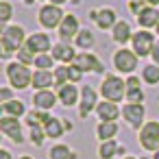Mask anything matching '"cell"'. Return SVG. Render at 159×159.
Returning <instances> with one entry per match:
<instances>
[{"label":"cell","mask_w":159,"mask_h":159,"mask_svg":"<svg viewBox=\"0 0 159 159\" xmlns=\"http://www.w3.org/2000/svg\"><path fill=\"white\" fill-rule=\"evenodd\" d=\"M152 59H155V63L159 66V42L155 44V48H152Z\"/></svg>","instance_id":"cell-37"},{"label":"cell","mask_w":159,"mask_h":159,"mask_svg":"<svg viewBox=\"0 0 159 159\" xmlns=\"http://www.w3.org/2000/svg\"><path fill=\"white\" fill-rule=\"evenodd\" d=\"M63 2H66V0H50V5H57V7H59V5H63Z\"/></svg>","instance_id":"cell-40"},{"label":"cell","mask_w":159,"mask_h":159,"mask_svg":"<svg viewBox=\"0 0 159 159\" xmlns=\"http://www.w3.org/2000/svg\"><path fill=\"white\" fill-rule=\"evenodd\" d=\"M76 98H79V92H76V87L72 83H66V85L59 87V100H61V105L72 107L76 102Z\"/></svg>","instance_id":"cell-19"},{"label":"cell","mask_w":159,"mask_h":159,"mask_svg":"<svg viewBox=\"0 0 159 159\" xmlns=\"http://www.w3.org/2000/svg\"><path fill=\"white\" fill-rule=\"evenodd\" d=\"M63 13H61V9L57 7V5H46V7H42V11H39V24L42 26H46V29H55V26H59L61 22H63Z\"/></svg>","instance_id":"cell-6"},{"label":"cell","mask_w":159,"mask_h":159,"mask_svg":"<svg viewBox=\"0 0 159 159\" xmlns=\"http://www.w3.org/2000/svg\"><path fill=\"white\" fill-rule=\"evenodd\" d=\"M55 102H57V96H55L52 92H48V89H42V92H37V94L33 96V105H35L37 109H42V111L55 107Z\"/></svg>","instance_id":"cell-15"},{"label":"cell","mask_w":159,"mask_h":159,"mask_svg":"<svg viewBox=\"0 0 159 159\" xmlns=\"http://www.w3.org/2000/svg\"><path fill=\"white\" fill-rule=\"evenodd\" d=\"M74 66L76 68H81L83 72L85 70H94V72H102V63L94 57V55H87V52H83V55H76V59H74Z\"/></svg>","instance_id":"cell-10"},{"label":"cell","mask_w":159,"mask_h":159,"mask_svg":"<svg viewBox=\"0 0 159 159\" xmlns=\"http://www.w3.org/2000/svg\"><path fill=\"white\" fill-rule=\"evenodd\" d=\"M96 111H98V118L102 120V122H113L118 116H120V109L116 107V102H98V107H96Z\"/></svg>","instance_id":"cell-16"},{"label":"cell","mask_w":159,"mask_h":159,"mask_svg":"<svg viewBox=\"0 0 159 159\" xmlns=\"http://www.w3.org/2000/svg\"><path fill=\"white\" fill-rule=\"evenodd\" d=\"M157 33H159V24H157Z\"/></svg>","instance_id":"cell-44"},{"label":"cell","mask_w":159,"mask_h":159,"mask_svg":"<svg viewBox=\"0 0 159 159\" xmlns=\"http://www.w3.org/2000/svg\"><path fill=\"white\" fill-rule=\"evenodd\" d=\"M148 2H150V5H159V0H148Z\"/></svg>","instance_id":"cell-41"},{"label":"cell","mask_w":159,"mask_h":159,"mask_svg":"<svg viewBox=\"0 0 159 159\" xmlns=\"http://www.w3.org/2000/svg\"><path fill=\"white\" fill-rule=\"evenodd\" d=\"M81 31H79V20L74 18V16H66L63 18V22L59 24V35H61V39H70V37H74V35H79Z\"/></svg>","instance_id":"cell-12"},{"label":"cell","mask_w":159,"mask_h":159,"mask_svg":"<svg viewBox=\"0 0 159 159\" xmlns=\"http://www.w3.org/2000/svg\"><path fill=\"white\" fill-rule=\"evenodd\" d=\"M52 57L57 59V61H74L76 57H74V50L68 46V44H57L55 48H52Z\"/></svg>","instance_id":"cell-21"},{"label":"cell","mask_w":159,"mask_h":159,"mask_svg":"<svg viewBox=\"0 0 159 159\" xmlns=\"http://www.w3.org/2000/svg\"><path fill=\"white\" fill-rule=\"evenodd\" d=\"M55 81H57V85L61 87V85H66L68 81H70V76H68V68H59L57 72H55Z\"/></svg>","instance_id":"cell-33"},{"label":"cell","mask_w":159,"mask_h":159,"mask_svg":"<svg viewBox=\"0 0 159 159\" xmlns=\"http://www.w3.org/2000/svg\"><path fill=\"white\" fill-rule=\"evenodd\" d=\"M113 39H116L118 44H126L129 39H133L129 22H118V24L113 26Z\"/></svg>","instance_id":"cell-20"},{"label":"cell","mask_w":159,"mask_h":159,"mask_svg":"<svg viewBox=\"0 0 159 159\" xmlns=\"http://www.w3.org/2000/svg\"><path fill=\"white\" fill-rule=\"evenodd\" d=\"M142 76H144V81L146 83H159V68L157 66H146L144 70H142Z\"/></svg>","instance_id":"cell-27"},{"label":"cell","mask_w":159,"mask_h":159,"mask_svg":"<svg viewBox=\"0 0 159 159\" xmlns=\"http://www.w3.org/2000/svg\"><path fill=\"white\" fill-rule=\"evenodd\" d=\"M20 159H31V157H29V155H24V157H20Z\"/></svg>","instance_id":"cell-43"},{"label":"cell","mask_w":159,"mask_h":159,"mask_svg":"<svg viewBox=\"0 0 159 159\" xmlns=\"http://www.w3.org/2000/svg\"><path fill=\"white\" fill-rule=\"evenodd\" d=\"M0 129H2V133H7L16 144L22 142V129H20V124H18V118H9V116H5L2 120H0Z\"/></svg>","instance_id":"cell-9"},{"label":"cell","mask_w":159,"mask_h":159,"mask_svg":"<svg viewBox=\"0 0 159 159\" xmlns=\"http://www.w3.org/2000/svg\"><path fill=\"white\" fill-rule=\"evenodd\" d=\"M26 46H29L33 52H37V55H46V52L50 50V37H48L46 33H33V35L26 39Z\"/></svg>","instance_id":"cell-8"},{"label":"cell","mask_w":159,"mask_h":159,"mask_svg":"<svg viewBox=\"0 0 159 159\" xmlns=\"http://www.w3.org/2000/svg\"><path fill=\"white\" fill-rule=\"evenodd\" d=\"M0 42H2V55L9 57L11 52H18L22 48V42H24V31L20 26H9L2 31V37H0Z\"/></svg>","instance_id":"cell-1"},{"label":"cell","mask_w":159,"mask_h":159,"mask_svg":"<svg viewBox=\"0 0 159 159\" xmlns=\"http://www.w3.org/2000/svg\"><path fill=\"white\" fill-rule=\"evenodd\" d=\"M68 76H70V83H76V81H81L83 70L76 68V66H70V68H68Z\"/></svg>","instance_id":"cell-34"},{"label":"cell","mask_w":159,"mask_h":159,"mask_svg":"<svg viewBox=\"0 0 159 159\" xmlns=\"http://www.w3.org/2000/svg\"><path fill=\"white\" fill-rule=\"evenodd\" d=\"M96 133H98V137H100L102 142H107V139H111V137L118 133V124H116V122H100L98 129H96Z\"/></svg>","instance_id":"cell-23"},{"label":"cell","mask_w":159,"mask_h":159,"mask_svg":"<svg viewBox=\"0 0 159 159\" xmlns=\"http://www.w3.org/2000/svg\"><path fill=\"white\" fill-rule=\"evenodd\" d=\"M0 96H2V100H5V102H9V96H11V92H9V89H2V94H0Z\"/></svg>","instance_id":"cell-38"},{"label":"cell","mask_w":159,"mask_h":159,"mask_svg":"<svg viewBox=\"0 0 159 159\" xmlns=\"http://www.w3.org/2000/svg\"><path fill=\"white\" fill-rule=\"evenodd\" d=\"M81 96H83V100H81V118H87V113H89L94 107H98V105H96V92H94L89 85H85L83 92H81Z\"/></svg>","instance_id":"cell-13"},{"label":"cell","mask_w":159,"mask_h":159,"mask_svg":"<svg viewBox=\"0 0 159 159\" xmlns=\"http://www.w3.org/2000/svg\"><path fill=\"white\" fill-rule=\"evenodd\" d=\"M137 22H139V26H144V29L157 26V24H159V11H157L155 7H146V9L137 16Z\"/></svg>","instance_id":"cell-18"},{"label":"cell","mask_w":159,"mask_h":159,"mask_svg":"<svg viewBox=\"0 0 159 159\" xmlns=\"http://www.w3.org/2000/svg\"><path fill=\"white\" fill-rule=\"evenodd\" d=\"M63 129H66V124H63L61 120H55V118L44 126V131H46V135H48V137H61Z\"/></svg>","instance_id":"cell-26"},{"label":"cell","mask_w":159,"mask_h":159,"mask_svg":"<svg viewBox=\"0 0 159 159\" xmlns=\"http://www.w3.org/2000/svg\"><path fill=\"white\" fill-rule=\"evenodd\" d=\"M2 109H5V113H7L9 118H18V116L24 113V105H22L20 100H9V102L2 105Z\"/></svg>","instance_id":"cell-25"},{"label":"cell","mask_w":159,"mask_h":159,"mask_svg":"<svg viewBox=\"0 0 159 159\" xmlns=\"http://www.w3.org/2000/svg\"><path fill=\"white\" fill-rule=\"evenodd\" d=\"M48 155H50V159H70V157H72L70 148H68V146H63V144H59V146H52Z\"/></svg>","instance_id":"cell-28"},{"label":"cell","mask_w":159,"mask_h":159,"mask_svg":"<svg viewBox=\"0 0 159 159\" xmlns=\"http://www.w3.org/2000/svg\"><path fill=\"white\" fill-rule=\"evenodd\" d=\"M0 159H11V155H9V150H2V152H0Z\"/></svg>","instance_id":"cell-39"},{"label":"cell","mask_w":159,"mask_h":159,"mask_svg":"<svg viewBox=\"0 0 159 159\" xmlns=\"http://www.w3.org/2000/svg\"><path fill=\"white\" fill-rule=\"evenodd\" d=\"M100 92L109 102H118V100H122V96H126V83H122V79H118V76H105Z\"/></svg>","instance_id":"cell-2"},{"label":"cell","mask_w":159,"mask_h":159,"mask_svg":"<svg viewBox=\"0 0 159 159\" xmlns=\"http://www.w3.org/2000/svg\"><path fill=\"white\" fill-rule=\"evenodd\" d=\"M126 98L131 105H142V100H144V92L139 89V81L135 76H131L126 81Z\"/></svg>","instance_id":"cell-14"},{"label":"cell","mask_w":159,"mask_h":159,"mask_svg":"<svg viewBox=\"0 0 159 159\" xmlns=\"http://www.w3.org/2000/svg\"><path fill=\"white\" fill-rule=\"evenodd\" d=\"M52 59H55V57H50V55H37V57H35V68L48 72V68H52Z\"/></svg>","instance_id":"cell-31"},{"label":"cell","mask_w":159,"mask_h":159,"mask_svg":"<svg viewBox=\"0 0 159 159\" xmlns=\"http://www.w3.org/2000/svg\"><path fill=\"white\" fill-rule=\"evenodd\" d=\"M76 44H79L81 48H89V46L94 44V35H92L89 31H81V33L76 35Z\"/></svg>","instance_id":"cell-30"},{"label":"cell","mask_w":159,"mask_h":159,"mask_svg":"<svg viewBox=\"0 0 159 159\" xmlns=\"http://www.w3.org/2000/svg\"><path fill=\"white\" fill-rule=\"evenodd\" d=\"M92 18L96 20V24L100 29H111L116 26V11L113 9H100V11H92Z\"/></svg>","instance_id":"cell-11"},{"label":"cell","mask_w":159,"mask_h":159,"mask_svg":"<svg viewBox=\"0 0 159 159\" xmlns=\"http://www.w3.org/2000/svg\"><path fill=\"white\" fill-rule=\"evenodd\" d=\"M44 135H46V131H42V126H33V129H31V142H33L35 146H42Z\"/></svg>","instance_id":"cell-32"},{"label":"cell","mask_w":159,"mask_h":159,"mask_svg":"<svg viewBox=\"0 0 159 159\" xmlns=\"http://www.w3.org/2000/svg\"><path fill=\"white\" fill-rule=\"evenodd\" d=\"M126 159H135V157H126Z\"/></svg>","instance_id":"cell-45"},{"label":"cell","mask_w":159,"mask_h":159,"mask_svg":"<svg viewBox=\"0 0 159 159\" xmlns=\"http://www.w3.org/2000/svg\"><path fill=\"white\" fill-rule=\"evenodd\" d=\"M133 52L137 57H146V55H152V48H155V39L148 31H139V33H133Z\"/></svg>","instance_id":"cell-5"},{"label":"cell","mask_w":159,"mask_h":159,"mask_svg":"<svg viewBox=\"0 0 159 159\" xmlns=\"http://www.w3.org/2000/svg\"><path fill=\"white\" fill-rule=\"evenodd\" d=\"M98 152H100V159H111L116 152H124V148H120L113 139H107V142L100 144V150Z\"/></svg>","instance_id":"cell-24"},{"label":"cell","mask_w":159,"mask_h":159,"mask_svg":"<svg viewBox=\"0 0 159 159\" xmlns=\"http://www.w3.org/2000/svg\"><path fill=\"white\" fill-rule=\"evenodd\" d=\"M113 63H116V70H120V72H133L137 68V55L122 48L113 55Z\"/></svg>","instance_id":"cell-7"},{"label":"cell","mask_w":159,"mask_h":159,"mask_svg":"<svg viewBox=\"0 0 159 159\" xmlns=\"http://www.w3.org/2000/svg\"><path fill=\"white\" fill-rule=\"evenodd\" d=\"M139 144L146 150H159V122H146L139 131Z\"/></svg>","instance_id":"cell-4"},{"label":"cell","mask_w":159,"mask_h":159,"mask_svg":"<svg viewBox=\"0 0 159 159\" xmlns=\"http://www.w3.org/2000/svg\"><path fill=\"white\" fill-rule=\"evenodd\" d=\"M11 5L9 2H0V20H2V22H7L9 18H11Z\"/></svg>","instance_id":"cell-35"},{"label":"cell","mask_w":159,"mask_h":159,"mask_svg":"<svg viewBox=\"0 0 159 159\" xmlns=\"http://www.w3.org/2000/svg\"><path fill=\"white\" fill-rule=\"evenodd\" d=\"M7 76H9V81L16 89H24L33 83V74L29 72V68L24 63H11L7 68Z\"/></svg>","instance_id":"cell-3"},{"label":"cell","mask_w":159,"mask_h":159,"mask_svg":"<svg viewBox=\"0 0 159 159\" xmlns=\"http://www.w3.org/2000/svg\"><path fill=\"white\" fill-rule=\"evenodd\" d=\"M152 159H159V150H157V152H155V157H152Z\"/></svg>","instance_id":"cell-42"},{"label":"cell","mask_w":159,"mask_h":159,"mask_svg":"<svg viewBox=\"0 0 159 159\" xmlns=\"http://www.w3.org/2000/svg\"><path fill=\"white\" fill-rule=\"evenodd\" d=\"M18 59H20V63H24V66L35 63V52H33L29 46H22V48L18 50Z\"/></svg>","instance_id":"cell-29"},{"label":"cell","mask_w":159,"mask_h":159,"mask_svg":"<svg viewBox=\"0 0 159 159\" xmlns=\"http://www.w3.org/2000/svg\"><path fill=\"white\" fill-rule=\"evenodd\" d=\"M122 113H124L126 122L133 124V126H137V124L144 120V107H142V105H131V102H129V105L122 109Z\"/></svg>","instance_id":"cell-17"},{"label":"cell","mask_w":159,"mask_h":159,"mask_svg":"<svg viewBox=\"0 0 159 159\" xmlns=\"http://www.w3.org/2000/svg\"><path fill=\"white\" fill-rule=\"evenodd\" d=\"M144 9H146V7H144L142 0H133V2H131V11H133V13H137V16H139Z\"/></svg>","instance_id":"cell-36"},{"label":"cell","mask_w":159,"mask_h":159,"mask_svg":"<svg viewBox=\"0 0 159 159\" xmlns=\"http://www.w3.org/2000/svg\"><path fill=\"white\" fill-rule=\"evenodd\" d=\"M52 81H55V76L50 72H46V70H39V72L33 74V87H37L39 92L46 89L48 85H52Z\"/></svg>","instance_id":"cell-22"}]
</instances>
